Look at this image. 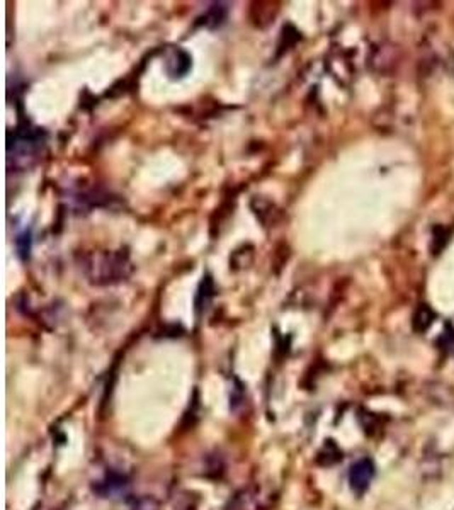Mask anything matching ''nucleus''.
<instances>
[{
	"label": "nucleus",
	"instance_id": "nucleus-1",
	"mask_svg": "<svg viewBox=\"0 0 454 510\" xmlns=\"http://www.w3.org/2000/svg\"><path fill=\"white\" fill-rule=\"evenodd\" d=\"M373 476H375V465H373L371 459L368 458L359 459V461H356L354 465L351 466L349 471L351 488L356 493L366 492L369 483H371Z\"/></svg>",
	"mask_w": 454,
	"mask_h": 510
}]
</instances>
